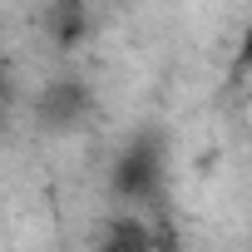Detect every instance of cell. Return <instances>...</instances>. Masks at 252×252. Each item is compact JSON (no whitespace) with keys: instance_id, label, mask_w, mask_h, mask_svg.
Here are the masks:
<instances>
[{"instance_id":"4","label":"cell","mask_w":252,"mask_h":252,"mask_svg":"<svg viewBox=\"0 0 252 252\" xmlns=\"http://www.w3.org/2000/svg\"><path fill=\"white\" fill-rule=\"evenodd\" d=\"M237 74H252V20L237 35Z\"/></svg>"},{"instance_id":"2","label":"cell","mask_w":252,"mask_h":252,"mask_svg":"<svg viewBox=\"0 0 252 252\" xmlns=\"http://www.w3.org/2000/svg\"><path fill=\"white\" fill-rule=\"evenodd\" d=\"M35 114L45 129H74L89 114V84L84 79H50L35 99Z\"/></svg>"},{"instance_id":"1","label":"cell","mask_w":252,"mask_h":252,"mask_svg":"<svg viewBox=\"0 0 252 252\" xmlns=\"http://www.w3.org/2000/svg\"><path fill=\"white\" fill-rule=\"evenodd\" d=\"M163 183V139L158 134H134L114 154L109 168V188L119 203H154Z\"/></svg>"},{"instance_id":"3","label":"cell","mask_w":252,"mask_h":252,"mask_svg":"<svg viewBox=\"0 0 252 252\" xmlns=\"http://www.w3.org/2000/svg\"><path fill=\"white\" fill-rule=\"evenodd\" d=\"M40 25L55 50H79V40L89 35V0H50Z\"/></svg>"}]
</instances>
